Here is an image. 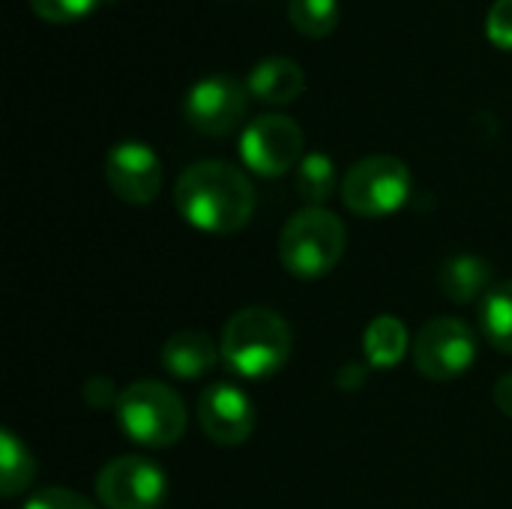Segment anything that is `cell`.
<instances>
[{
	"label": "cell",
	"instance_id": "obj_1",
	"mask_svg": "<svg viewBox=\"0 0 512 509\" xmlns=\"http://www.w3.org/2000/svg\"><path fill=\"white\" fill-rule=\"evenodd\" d=\"M174 204L192 228L234 234L246 228L255 213V189L237 165L204 159L177 177Z\"/></svg>",
	"mask_w": 512,
	"mask_h": 509
},
{
	"label": "cell",
	"instance_id": "obj_2",
	"mask_svg": "<svg viewBox=\"0 0 512 509\" xmlns=\"http://www.w3.org/2000/svg\"><path fill=\"white\" fill-rule=\"evenodd\" d=\"M222 360L243 378H270L291 357V327L267 306H249L231 315L222 330Z\"/></svg>",
	"mask_w": 512,
	"mask_h": 509
},
{
	"label": "cell",
	"instance_id": "obj_3",
	"mask_svg": "<svg viewBox=\"0 0 512 509\" xmlns=\"http://www.w3.org/2000/svg\"><path fill=\"white\" fill-rule=\"evenodd\" d=\"M348 231L327 207H303L294 213L279 237V258L288 273L300 279L327 276L345 252Z\"/></svg>",
	"mask_w": 512,
	"mask_h": 509
},
{
	"label": "cell",
	"instance_id": "obj_4",
	"mask_svg": "<svg viewBox=\"0 0 512 509\" xmlns=\"http://www.w3.org/2000/svg\"><path fill=\"white\" fill-rule=\"evenodd\" d=\"M117 426L141 447L162 450L183 438L189 414L183 399L162 381H135L120 393Z\"/></svg>",
	"mask_w": 512,
	"mask_h": 509
},
{
	"label": "cell",
	"instance_id": "obj_5",
	"mask_svg": "<svg viewBox=\"0 0 512 509\" xmlns=\"http://www.w3.org/2000/svg\"><path fill=\"white\" fill-rule=\"evenodd\" d=\"M411 195V171L396 156H366L342 180V201L351 213L381 219L396 213Z\"/></svg>",
	"mask_w": 512,
	"mask_h": 509
},
{
	"label": "cell",
	"instance_id": "obj_6",
	"mask_svg": "<svg viewBox=\"0 0 512 509\" xmlns=\"http://www.w3.org/2000/svg\"><path fill=\"white\" fill-rule=\"evenodd\" d=\"M96 498L105 509H159L168 498V477L141 456H117L96 474Z\"/></svg>",
	"mask_w": 512,
	"mask_h": 509
},
{
	"label": "cell",
	"instance_id": "obj_7",
	"mask_svg": "<svg viewBox=\"0 0 512 509\" xmlns=\"http://www.w3.org/2000/svg\"><path fill=\"white\" fill-rule=\"evenodd\" d=\"M303 129L285 114H261L240 135V159L261 177H282L303 162Z\"/></svg>",
	"mask_w": 512,
	"mask_h": 509
},
{
	"label": "cell",
	"instance_id": "obj_8",
	"mask_svg": "<svg viewBox=\"0 0 512 509\" xmlns=\"http://www.w3.org/2000/svg\"><path fill=\"white\" fill-rule=\"evenodd\" d=\"M477 360V333L462 318H435L414 339V366L429 381H453Z\"/></svg>",
	"mask_w": 512,
	"mask_h": 509
},
{
	"label": "cell",
	"instance_id": "obj_9",
	"mask_svg": "<svg viewBox=\"0 0 512 509\" xmlns=\"http://www.w3.org/2000/svg\"><path fill=\"white\" fill-rule=\"evenodd\" d=\"M246 108H249V87L231 75L201 78L198 84H192L183 102L186 123L207 138H222L234 132L246 117Z\"/></svg>",
	"mask_w": 512,
	"mask_h": 509
},
{
	"label": "cell",
	"instance_id": "obj_10",
	"mask_svg": "<svg viewBox=\"0 0 512 509\" xmlns=\"http://www.w3.org/2000/svg\"><path fill=\"white\" fill-rule=\"evenodd\" d=\"M105 180L120 201L144 207L162 192V162L147 144L120 141L105 159Z\"/></svg>",
	"mask_w": 512,
	"mask_h": 509
},
{
	"label": "cell",
	"instance_id": "obj_11",
	"mask_svg": "<svg viewBox=\"0 0 512 509\" xmlns=\"http://www.w3.org/2000/svg\"><path fill=\"white\" fill-rule=\"evenodd\" d=\"M198 423H201L204 435L213 444L237 447L255 429V405L240 387H234L228 381H219V384H213V387H207L201 393V399H198Z\"/></svg>",
	"mask_w": 512,
	"mask_h": 509
},
{
	"label": "cell",
	"instance_id": "obj_12",
	"mask_svg": "<svg viewBox=\"0 0 512 509\" xmlns=\"http://www.w3.org/2000/svg\"><path fill=\"white\" fill-rule=\"evenodd\" d=\"M219 357H222V348H216V342L201 330H180V333L168 336L159 351L165 372H171L174 378H183V381L207 375Z\"/></svg>",
	"mask_w": 512,
	"mask_h": 509
},
{
	"label": "cell",
	"instance_id": "obj_13",
	"mask_svg": "<svg viewBox=\"0 0 512 509\" xmlns=\"http://www.w3.org/2000/svg\"><path fill=\"white\" fill-rule=\"evenodd\" d=\"M246 87L267 105H288L306 90V72L291 57H267L252 69Z\"/></svg>",
	"mask_w": 512,
	"mask_h": 509
},
{
	"label": "cell",
	"instance_id": "obj_14",
	"mask_svg": "<svg viewBox=\"0 0 512 509\" xmlns=\"http://www.w3.org/2000/svg\"><path fill=\"white\" fill-rule=\"evenodd\" d=\"M441 291L456 300V303H474L477 297L483 300L495 285H492V267L489 261L477 255H456L447 258L441 273H438Z\"/></svg>",
	"mask_w": 512,
	"mask_h": 509
},
{
	"label": "cell",
	"instance_id": "obj_15",
	"mask_svg": "<svg viewBox=\"0 0 512 509\" xmlns=\"http://www.w3.org/2000/svg\"><path fill=\"white\" fill-rule=\"evenodd\" d=\"M408 351V327L396 315H378L363 333V354L375 369H393Z\"/></svg>",
	"mask_w": 512,
	"mask_h": 509
},
{
	"label": "cell",
	"instance_id": "obj_16",
	"mask_svg": "<svg viewBox=\"0 0 512 509\" xmlns=\"http://www.w3.org/2000/svg\"><path fill=\"white\" fill-rule=\"evenodd\" d=\"M36 477V459L30 456L27 444L18 441L15 432H0V495L15 498L24 489L33 486Z\"/></svg>",
	"mask_w": 512,
	"mask_h": 509
},
{
	"label": "cell",
	"instance_id": "obj_17",
	"mask_svg": "<svg viewBox=\"0 0 512 509\" xmlns=\"http://www.w3.org/2000/svg\"><path fill=\"white\" fill-rule=\"evenodd\" d=\"M480 330L489 345L512 354V279L495 285L480 300Z\"/></svg>",
	"mask_w": 512,
	"mask_h": 509
},
{
	"label": "cell",
	"instance_id": "obj_18",
	"mask_svg": "<svg viewBox=\"0 0 512 509\" xmlns=\"http://www.w3.org/2000/svg\"><path fill=\"white\" fill-rule=\"evenodd\" d=\"M297 195L306 201V207H324V201L336 192V165L327 153H309L297 165Z\"/></svg>",
	"mask_w": 512,
	"mask_h": 509
},
{
	"label": "cell",
	"instance_id": "obj_19",
	"mask_svg": "<svg viewBox=\"0 0 512 509\" xmlns=\"http://www.w3.org/2000/svg\"><path fill=\"white\" fill-rule=\"evenodd\" d=\"M288 18L297 33L324 39L339 24V0H288Z\"/></svg>",
	"mask_w": 512,
	"mask_h": 509
},
{
	"label": "cell",
	"instance_id": "obj_20",
	"mask_svg": "<svg viewBox=\"0 0 512 509\" xmlns=\"http://www.w3.org/2000/svg\"><path fill=\"white\" fill-rule=\"evenodd\" d=\"M30 6L48 24H72L93 15L102 0H30Z\"/></svg>",
	"mask_w": 512,
	"mask_h": 509
},
{
	"label": "cell",
	"instance_id": "obj_21",
	"mask_svg": "<svg viewBox=\"0 0 512 509\" xmlns=\"http://www.w3.org/2000/svg\"><path fill=\"white\" fill-rule=\"evenodd\" d=\"M24 509H96V504L72 489L48 486V489H39L36 495H30Z\"/></svg>",
	"mask_w": 512,
	"mask_h": 509
},
{
	"label": "cell",
	"instance_id": "obj_22",
	"mask_svg": "<svg viewBox=\"0 0 512 509\" xmlns=\"http://www.w3.org/2000/svg\"><path fill=\"white\" fill-rule=\"evenodd\" d=\"M486 33L495 48L512 51V0H495L486 18Z\"/></svg>",
	"mask_w": 512,
	"mask_h": 509
},
{
	"label": "cell",
	"instance_id": "obj_23",
	"mask_svg": "<svg viewBox=\"0 0 512 509\" xmlns=\"http://www.w3.org/2000/svg\"><path fill=\"white\" fill-rule=\"evenodd\" d=\"M120 393L117 384L105 375H96V378H87L84 387H81V396H84V405L93 408V411H108V408H117L120 402Z\"/></svg>",
	"mask_w": 512,
	"mask_h": 509
},
{
	"label": "cell",
	"instance_id": "obj_24",
	"mask_svg": "<svg viewBox=\"0 0 512 509\" xmlns=\"http://www.w3.org/2000/svg\"><path fill=\"white\" fill-rule=\"evenodd\" d=\"M336 384H339L342 390H357V387L366 384V369H363L360 363H345V366L336 372Z\"/></svg>",
	"mask_w": 512,
	"mask_h": 509
},
{
	"label": "cell",
	"instance_id": "obj_25",
	"mask_svg": "<svg viewBox=\"0 0 512 509\" xmlns=\"http://www.w3.org/2000/svg\"><path fill=\"white\" fill-rule=\"evenodd\" d=\"M495 405H498V411H504L507 417H512V372H507L504 378H498V384H495Z\"/></svg>",
	"mask_w": 512,
	"mask_h": 509
}]
</instances>
